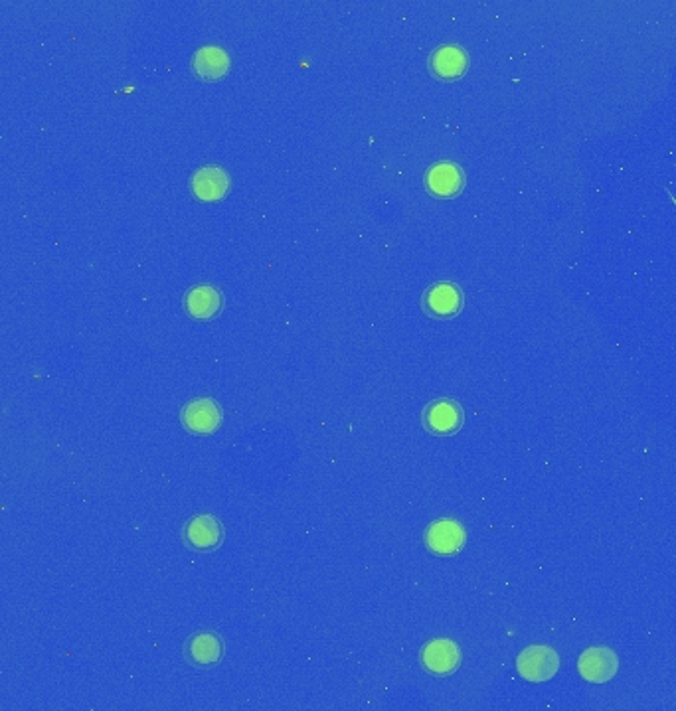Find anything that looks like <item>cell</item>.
<instances>
[{"label":"cell","instance_id":"9c48e42d","mask_svg":"<svg viewBox=\"0 0 676 711\" xmlns=\"http://www.w3.org/2000/svg\"><path fill=\"white\" fill-rule=\"evenodd\" d=\"M425 188L435 198H455L465 186V174L455 162H437L425 172Z\"/></svg>","mask_w":676,"mask_h":711},{"label":"cell","instance_id":"ba28073f","mask_svg":"<svg viewBox=\"0 0 676 711\" xmlns=\"http://www.w3.org/2000/svg\"><path fill=\"white\" fill-rule=\"evenodd\" d=\"M580 676L590 684H607L619 670L617 654L607 646H592L578 660Z\"/></svg>","mask_w":676,"mask_h":711},{"label":"cell","instance_id":"8fae6325","mask_svg":"<svg viewBox=\"0 0 676 711\" xmlns=\"http://www.w3.org/2000/svg\"><path fill=\"white\" fill-rule=\"evenodd\" d=\"M192 194L202 202H218L230 190V174L220 166H202L190 178Z\"/></svg>","mask_w":676,"mask_h":711},{"label":"cell","instance_id":"7c38bea8","mask_svg":"<svg viewBox=\"0 0 676 711\" xmlns=\"http://www.w3.org/2000/svg\"><path fill=\"white\" fill-rule=\"evenodd\" d=\"M429 70L435 78L455 81L465 76V72L469 70V54L467 50L455 44L439 46L429 58Z\"/></svg>","mask_w":676,"mask_h":711},{"label":"cell","instance_id":"4fadbf2b","mask_svg":"<svg viewBox=\"0 0 676 711\" xmlns=\"http://www.w3.org/2000/svg\"><path fill=\"white\" fill-rule=\"evenodd\" d=\"M222 307L224 297L214 285H198L184 295V309L196 320H212L222 313Z\"/></svg>","mask_w":676,"mask_h":711},{"label":"cell","instance_id":"52a82bcc","mask_svg":"<svg viewBox=\"0 0 676 711\" xmlns=\"http://www.w3.org/2000/svg\"><path fill=\"white\" fill-rule=\"evenodd\" d=\"M425 315L433 318H453L463 309V291L451 281L431 285L422 297Z\"/></svg>","mask_w":676,"mask_h":711},{"label":"cell","instance_id":"277c9868","mask_svg":"<svg viewBox=\"0 0 676 711\" xmlns=\"http://www.w3.org/2000/svg\"><path fill=\"white\" fill-rule=\"evenodd\" d=\"M180 423L192 435H212L222 425V407L210 397L192 399L182 407Z\"/></svg>","mask_w":676,"mask_h":711},{"label":"cell","instance_id":"30bf717a","mask_svg":"<svg viewBox=\"0 0 676 711\" xmlns=\"http://www.w3.org/2000/svg\"><path fill=\"white\" fill-rule=\"evenodd\" d=\"M224 642L216 632H196L184 644V658L194 668H208L222 660Z\"/></svg>","mask_w":676,"mask_h":711},{"label":"cell","instance_id":"5b68a950","mask_svg":"<svg viewBox=\"0 0 676 711\" xmlns=\"http://www.w3.org/2000/svg\"><path fill=\"white\" fill-rule=\"evenodd\" d=\"M425 546L427 550L441 557H451L457 555L467 544V532L461 526V522L453 518H441L425 530Z\"/></svg>","mask_w":676,"mask_h":711},{"label":"cell","instance_id":"5bb4252c","mask_svg":"<svg viewBox=\"0 0 676 711\" xmlns=\"http://www.w3.org/2000/svg\"><path fill=\"white\" fill-rule=\"evenodd\" d=\"M230 56L220 46H202L192 56V72L204 81L222 79L230 72Z\"/></svg>","mask_w":676,"mask_h":711},{"label":"cell","instance_id":"7a4b0ae2","mask_svg":"<svg viewBox=\"0 0 676 711\" xmlns=\"http://www.w3.org/2000/svg\"><path fill=\"white\" fill-rule=\"evenodd\" d=\"M422 423L427 433L437 437L455 435L465 423L463 407L449 397L429 401L422 413Z\"/></svg>","mask_w":676,"mask_h":711},{"label":"cell","instance_id":"6da1fadb","mask_svg":"<svg viewBox=\"0 0 676 711\" xmlns=\"http://www.w3.org/2000/svg\"><path fill=\"white\" fill-rule=\"evenodd\" d=\"M516 670L526 682L542 684L552 680L560 670V656L546 644H532L518 654Z\"/></svg>","mask_w":676,"mask_h":711},{"label":"cell","instance_id":"8992f818","mask_svg":"<svg viewBox=\"0 0 676 711\" xmlns=\"http://www.w3.org/2000/svg\"><path fill=\"white\" fill-rule=\"evenodd\" d=\"M420 660L429 674L449 676L461 664V648L451 638H435L423 646Z\"/></svg>","mask_w":676,"mask_h":711},{"label":"cell","instance_id":"3957f363","mask_svg":"<svg viewBox=\"0 0 676 711\" xmlns=\"http://www.w3.org/2000/svg\"><path fill=\"white\" fill-rule=\"evenodd\" d=\"M180 536L190 550L214 552L224 542V526L214 514H198L182 526Z\"/></svg>","mask_w":676,"mask_h":711}]
</instances>
